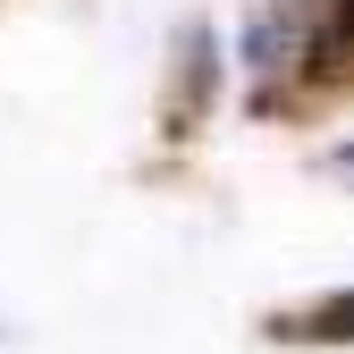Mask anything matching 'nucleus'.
I'll list each match as a JSON object with an SVG mask.
<instances>
[{"label":"nucleus","instance_id":"1","mask_svg":"<svg viewBox=\"0 0 354 354\" xmlns=\"http://www.w3.org/2000/svg\"><path fill=\"white\" fill-rule=\"evenodd\" d=\"M337 169H346V177H354V144H346V152H337Z\"/></svg>","mask_w":354,"mask_h":354}]
</instances>
